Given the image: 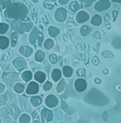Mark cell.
<instances>
[{
  "instance_id": "cell-21",
  "label": "cell",
  "mask_w": 121,
  "mask_h": 123,
  "mask_svg": "<svg viewBox=\"0 0 121 123\" xmlns=\"http://www.w3.org/2000/svg\"><path fill=\"white\" fill-rule=\"evenodd\" d=\"M33 55H34V59H35L36 63H43V62L45 61V58H46L45 52L42 51V49H37Z\"/></svg>"
},
{
  "instance_id": "cell-12",
  "label": "cell",
  "mask_w": 121,
  "mask_h": 123,
  "mask_svg": "<svg viewBox=\"0 0 121 123\" xmlns=\"http://www.w3.org/2000/svg\"><path fill=\"white\" fill-rule=\"evenodd\" d=\"M40 115L43 118V122L42 123H45V122H53V112L51 111V109H48V108H44L42 112H40Z\"/></svg>"
},
{
  "instance_id": "cell-54",
  "label": "cell",
  "mask_w": 121,
  "mask_h": 123,
  "mask_svg": "<svg viewBox=\"0 0 121 123\" xmlns=\"http://www.w3.org/2000/svg\"><path fill=\"white\" fill-rule=\"evenodd\" d=\"M61 123H64V122H61Z\"/></svg>"
},
{
  "instance_id": "cell-50",
  "label": "cell",
  "mask_w": 121,
  "mask_h": 123,
  "mask_svg": "<svg viewBox=\"0 0 121 123\" xmlns=\"http://www.w3.org/2000/svg\"><path fill=\"white\" fill-rule=\"evenodd\" d=\"M0 123H2V119L0 118Z\"/></svg>"
},
{
  "instance_id": "cell-48",
  "label": "cell",
  "mask_w": 121,
  "mask_h": 123,
  "mask_svg": "<svg viewBox=\"0 0 121 123\" xmlns=\"http://www.w3.org/2000/svg\"><path fill=\"white\" fill-rule=\"evenodd\" d=\"M109 18H110V15H109V14H106V15H105V19H106V21H108Z\"/></svg>"
},
{
  "instance_id": "cell-18",
  "label": "cell",
  "mask_w": 121,
  "mask_h": 123,
  "mask_svg": "<svg viewBox=\"0 0 121 123\" xmlns=\"http://www.w3.org/2000/svg\"><path fill=\"white\" fill-rule=\"evenodd\" d=\"M10 47V40L5 35H0V49H8Z\"/></svg>"
},
{
  "instance_id": "cell-53",
  "label": "cell",
  "mask_w": 121,
  "mask_h": 123,
  "mask_svg": "<svg viewBox=\"0 0 121 123\" xmlns=\"http://www.w3.org/2000/svg\"><path fill=\"white\" fill-rule=\"evenodd\" d=\"M47 123H51V122H47Z\"/></svg>"
},
{
  "instance_id": "cell-9",
  "label": "cell",
  "mask_w": 121,
  "mask_h": 123,
  "mask_svg": "<svg viewBox=\"0 0 121 123\" xmlns=\"http://www.w3.org/2000/svg\"><path fill=\"white\" fill-rule=\"evenodd\" d=\"M19 53H20L21 57H24V58H28L34 54V49L33 46L30 45H22L19 49Z\"/></svg>"
},
{
  "instance_id": "cell-42",
  "label": "cell",
  "mask_w": 121,
  "mask_h": 123,
  "mask_svg": "<svg viewBox=\"0 0 121 123\" xmlns=\"http://www.w3.org/2000/svg\"><path fill=\"white\" fill-rule=\"evenodd\" d=\"M9 58H10V54H9V53H5V55L2 56L1 61H2V62H8V61H9Z\"/></svg>"
},
{
  "instance_id": "cell-51",
  "label": "cell",
  "mask_w": 121,
  "mask_h": 123,
  "mask_svg": "<svg viewBox=\"0 0 121 123\" xmlns=\"http://www.w3.org/2000/svg\"><path fill=\"white\" fill-rule=\"evenodd\" d=\"M0 76H1V67H0Z\"/></svg>"
},
{
  "instance_id": "cell-34",
  "label": "cell",
  "mask_w": 121,
  "mask_h": 123,
  "mask_svg": "<svg viewBox=\"0 0 121 123\" xmlns=\"http://www.w3.org/2000/svg\"><path fill=\"white\" fill-rule=\"evenodd\" d=\"M101 55H103V57H105V58H112V57H114V54L111 53L110 51H107V49L103 51Z\"/></svg>"
},
{
  "instance_id": "cell-45",
  "label": "cell",
  "mask_w": 121,
  "mask_h": 123,
  "mask_svg": "<svg viewBox=\"0 0 121 123\" xmlns=\"http://www.w3.org/2000/svg\"><path fill=\"white\" fill-rule=\"evenodd\" d=\"M103 74L104 75H108L109 74V69L108 68H104L103 69Z\"/></svg>"
},
{
  "instance_id": "cell-2",
  "label": "cell",
  "mask_w": 121,
  "mask_h": 123,
  "mask_svg": "<svg viewBox=\"0 0 121 123\" xmlns=\"http://www.w3.org/2000/svg\"><path fill=\"white\" fill-rule=\"evenodd\" d=\"M28 43L32 44L33 46H42L43 42L45 40L43 31L39 30L37 26H33V29L28 32Z\"/></svg>"
},
{
  "instance_id": "cell-1",
  "label": "cell",
  "mask_w": 121,
  "mask_h": 123,
  "mask_svg": "<svg viewBox=\"0 0 121 123\" xmlns=\"http://www.w3.org/2000/svg\"><path fill=\"white\" fill-rule=\"evenodd\" d=\"M27 7L21 2L11 3L7 9H5L3 14L8 19H25L27 15Z\"/></svg>"
},
{
  "instance_id": "cell-25",
  "label": "cell",
  "mask_w": 121,
  "mask_h": 123,
  "mask_svg": "<svg viewBox=\"0 0 121 123\" xmlns=\"http://www.w3.org/2000/svg\"><path fill=\"white\" fill-rule=\"evenodd\" d=\"M91 24L93 26H100L103 24V18L99 14H94L91 19Z\"/></svg>"
},
{
  "instance_id": "cell-3",
  "label": "cell",
  "mask_w": 121,
  "mask_h": 123,
  "mask_svg": "<svg viewBox=\"0 0 121 123\" xmlns=\"http://www.w3.org/2000/svg\"><path fill=\"white\" fill-rule=\"evenodd\" d=\"M68 9H66L64 7H59L56 9L55 13H53V18H55V20L57 21V22L59 23H63L66 22L67 19H68Z\"/></svg>"
},
{
  "instance_id": "cell-14",
  "label": "cell",
  "mask_w": 121,
  "mask_h": 123,
  "mask_svg": "<svg viewBox=\"0 0 121 123\" xmlns=\"http://www.w3.org/2000/svg\"><path fill=\"white\" fill-rule=\"evenodd\" d=\"M47 32H48V35L50 36V38H56L57 36L60 35L61 30L58 28V26L49 25V26L47 28Z\"/></svg>"
},
{
  "instance_id": "cell-13",
  "label": "cell",
  "mask_w": 121,
  "mask_h": 123,
  "mask_svg": "<svg viewBox=\"0 0 121 123\" xmlns=\"http://www.w3.org/2000/svg\"><path fill=\"white\" fill-rule=\"evenodd\" d=\"M33 80L36 81L37 84L42 85L47 80V75H46V73H44L43 70H37V72H35L33 74Z\"/></svg>"
},
{
  "instance_id": "cell-15",
  "label": "cell",
  "mask_w": 121,
  "mask_h": 123,
  "mask_svg": "<svg viewBox=\"0 0 121 123\" xmlns=\"http://www.w3.org/2000/svg\"><path fill=\"white\" fill-rule=\"evenodd\" d=\"M28 102L31 103V105L34 108H38L42 105V103H43V99H42V97L38 95H35V96H32V97L28 99Z\"/></svg>"
},
{
  "instance_id": "cell-22",
  "label": "cell",
  "mask_w": 121,
  "mask_h": 123,
  "mask_svg": "<svg viewBox=\"0 0 121 123\" xmlns=\"http://www.w3.org/2000/svg\"><path fill=\"white\" fill-rule=\"evenodd\" d=\"M61 73H62V76H64V78H71L73 76V68L69 65H64L61 69Z\"/></svg>"
},
{
  "instance_id": "cell-7",
  "label": "cell",
  "mask_w": 121,
  "mask_h": 123,
  "mask_svg": "<svg viewBox=\"0 0 121 123\" xmlns=\"http://www.w3.org/2000/svg\"><path fill=\"white\" fill-rule=\"evenodd\" d=\"M45 105L48 109H53V108L59 105V98L56 95H48L45 98Z\"/></svg>"
},
{
  "instance_id": "cell-16",
  "label": "cell",
  "mask_w": 121,
  "mask_h": 123,
  "mask_svg": "<svg viewBox=\"0 0 121 123\" xmlns=\"http://www.w3.org/2000/svg\"><path fill=\"white\" fill-rule=\"evenodd\" d=\"M21 78L24 82H30L31 80H33V72L30 69H25L21 73Z\"/></svg>"
},
{
  "instance_id": "cell-29",
  "label": "cell",
  "mask_w": 121,
  "mask_h": 123,
  "mask_svg": "<svg viewBox=\"0 0 121 123\" xmlns=\"http://www.w3.org/2000/svg\"><path fill=\"white\" fill-rule=\"evenodd\" d=\"M97 0H78V2L80 5H82V8H89L91 6L94 5V2H96Z\"/></svg>"
},
{
  "instance_id": "cell-38",
  "label": "cell",
  "mask_w": 121,
  "mask_h": 123,
  "mask_svg": "<svg viewBox=\"0 0 121 123\" xmlns=\"http://www.w3.org/2000/svg\"><path fill=\"white\" fill-rule=\"evenodd\" d=\"M92 64H93L94 66H98V65H99V59H98V57H97V56L92 57Z\"/></svg>"
},
{
  "instance_id": "cell-5",
  "label": "cell",
  "mask_w": 121,
  "mask_h": 123,
  "mask_svg": "<svg viewBox=\"0 0 121 123\" xmlns=\"http://www.w3.org/2000/svg\"><path fill=\"white\" fill-rule=\"evenodd\" d=\"M39 84H37L36 81L34 80H31L30 82H27V86H25V93L26 96H35V95H38L39 92Z\"/></svg>"
},
{
  "instance_id": "cell-4",
  "label": "cell",
  "mask_w": 121,
  "mask_h": 123,
  "mask_svg": "<svg viewBox=\"0 0 121 123\" xmlns=\"http://www.w3.org/2000/svg\"><path fill=\"white\" fill-rule=\"evenodd\" d=\"M111 5L112 3L109 1V0H97L96 2H94L93 8L96 12H104V11L108 10L111 8Z\"/></svg>"
},
{
  "instance_id": "cell-47",
  "label": "cell",
  "mask_w": 121,
  "mask_h": 123,
  "mask_svg": "<svg viewBox=\"0 0 121 123\" xmlns=\"http://www.w3.org/2000/svg\"><path fill=\"white\" fill-rule=\"evenodd\" d=\"M106 29H108V30H109V29H111V24H110V23H107V24H106Z\"/></svg>"
},
{
  "instance_id": "cell-28",
  "label": "cell",
  "mask_w": 121,
  "mask_h": 123,
  "mask_svg": "<svg viewBox=\"0 0 121 123\" xmlns=\"http://www.w3.org/2000/svg\"><path fill=\"white\" fill-rule=\"evenodd\" d=\"M69 9H70L71 12L76 13L78 11H80L81 5L78 2V0H75V1H73V2H70V3H69Z\"/></svg>"
},
{
  "instance_id": "cell-26",
  "label": "cell",
  "mask_w": 121,
  "mask_h": 123,
  "mask_svg": "<svg viewBox=\"0 0 121 123\" xmlns=\"http://www.w3.org/2000/svg\"><path fill=\"white\" fill-rule=\"evenodd\" d=\"M46 51H50V49H53V46H55V41H53V38H46L44 40L43 42V45H42Z\"/></svg>"
},
{
  "instance_id": "cell-32",
  "label": "cell",
  "mask_w": 121,
  "mask_h": 123,
  "mask_svg": "<svg viewBox=\"0 0 121 123\" xmlns=\"http://www.w3.org/2000/svg\"><path fill=\"white\" fill-rule=\"evenodd\" d=\"M111 44H112V46H114L115 49H118V51H119V49H120V47H121V46H120V36H119V35H118V36H116V37H115L114 40H112Z\"/></svg>"
},
{
  "instance_id": "cell-37",
  "label": "cell",
  "mask_w": 121,
  "mask_h": 123,
  "mask_svg": "<svg viewBox=\"0 0 121 123\" xmlns=\"http://www.w3.org/2000/svg\"><path fill=\"white\" fill-rule=\"evenodd\" d=\"M44 7H45L47 10H53V9H55V5H53V3L45 2V3H44Z\"/></svg>"
},
{
  "instance_id": "cell-36",
  "label": "cell",
  "mask_w": 121,
  "mask_h": 123,
  "mask_svg": "<svg viewBox=\"0 0 121 123\" xmlns=\"http://www.w3.org/2000/svg\"><path fill=\"white\" fill-rule=\"evenodd\" d=\"M7 91V85L3 81H0V95H3Z\"/></svg>"
},
{
  "instance_id": "cell-6",
  "label": "cell",
  "mask_w": 121,
  "mask_h": 123,
  "mask_svg": "<svg viewBox=\"0 0 121 123\" xmlns=\"http://www.w3.org/2000/svg\"><path fill=\"white\" fill-rule=\"evenodd\" d=\"M12 65L18 72H23V70H25V69H27V66H28L26 59L24 58V57H21V56L13 59Z\"/></svg>"
},
{
  "instance_id": "cell-23",
  "label": "cell",
  "mask_w": 121,
  "mask_h": 123,
  "mask_svg": "<svg viewBox=\"0 0 121 123\" xmlns=\"http://www.w3.org/2000/svg\"><path fill=\"white\" fill-rule=\"evenodd\" d=\"M19 33L16 31H13L12 33H11V36L9 37L10 40V46L11 47H15V46L18 45V42H19Z\"/></svg>"
},
{
  "instance_id": "cell-41",
  "label": "cell",
  "mask_w": 121,
  "mask_h": 123,
  "mask_svg": "<svg viewBox=\"0 0 121 123\" xmlns=\"http://www.w3.org/2000/svg\"><path fill=\"white\" fill-rule=\"evenodd\" d=\"M118 15H119V11L118 10H114V11H112V21H117Z\"/></svg>"
},
{
  "instance_id": "cell-35",
  "label": "cell",
  "mask_w": 121,
  "mask_h": 123,
  "mask_svg": "<svg viewBox=\"0 0 121 123\" xmlns=\"http://www.w3.org/2000/svg\"><path fill=\"white\" fill-rule=\"evenodd\" d=\"M76 75L79 76V78H84L85 77V68H79L76 70Z\"/></svg>"
},
{
  "instance_id": "cell-49",
  "label": "cell",
  "mask_w": 121,
  "mask_h": 123,
  "mask_svg": "<svg viewBox=\"0 0 121 123\" xmlns=\"http://www.w3.org/2000/svg\"><path fill=\"white\" fill-rule=\"evenodd\" d=\"M39 1H40V0H32V2H33V3H38Z\"/></svg>"
},
{
  "instance_id": "cell-43",
  "label": "cell",
  "mask_w": 121,
  "mask_h": 123,
  "mask_svg": "<svg viewBox=\"0 0 121 123\" xmlns=\"http://www.w3.org/2000/svg\"><path fill=\"white\" fill-rule=\"evenodd\" d=\"M94 82H95L96 85H100L101 84V79L100 78H98V77H96L95 79H94Z\"/></svg>"
},
{
  "instance_id": "cell-20",
  "label": "cell",
  "mask_w": 121,
  "mask_h": 123,
  "mask_svg": "<svg viewBox=\"0 0 121 123\" xmlns=\"http://www.w3.org/2000/svg\"><path fill=\"white\" fill-rule=\"evenodd\" d=\"M66 89H67V81L61 78L58 81L57 86H56V91H57V93L61 95V93H63V92L66 91Z\"/></svg>"
},
{
  "instance_id": "cell-27",
  "label": "cell",
  "mask_w": 121,
  "mask_h": 123,
  "mask_svg": "<svg viewBox=\"0 0 121 123\" xmlns=\"http://www.w3.org/2000/svg\"><path fill=\"white\" fill-rule=\"evenodd\" d=\"M91 31H92L91 25L83 24V25L80 28V34L82 36H87V35H89V34H91Z\"/></svg>"
},
{
  "instance_id": "cell-39",
  "label": "cell",
  "mask_w": 121,
  "mask_h": 123,
  "mask_svg": "<svg viewBox=\"0 0 121 123\" xmlns=\"http://www.w3.org/2000/svg\"><path fill=\"white\" fill-rule=\"evenodd\" d=\"M103 37V33H101L100 31H96L95 33H94V38H96V40H99V38Z\"/></svg>"
},
{
  "instance_id": "cell-31",
  "label": "cell",
  "mask_w": 121,
  "mask_h": 123,
  "mask_svg": "<svg viewBox=\"0 0 121 123\" xmlns=\"http://www.w3.org/2000/svg\"><path fill=\"white\" fill-rule=\"evenodd\" d=\"M43 85V90L44 91H46V92H48V91H50L51 89H53V82L51 81H48V80H46L44 84H42Z\"/></svg>"
},
{
  "instance_id": "cell-24",
  "label": "cell",
  "mask_w": 121,
  "mask_h": 123,
  "mask_svg": "<svg viewBox=\"0 0 121 123\" xmlns=\"http://www.w3.org/2000/svg\"><path fill=\"white\" fill-rule=\"evenodd\" d=\"M18 123H32L31 114H28L26 112H23L18 118Z\"/></svg>"
},
{
  "instance_id": "cell-46",
  "label": "cell",
  "mask_w": 121,
  "mask_h": 123,
  "mask_svg": "<svg viewBox=\"0 0 121 123\" xmlns=\"http://www.w3.org/2000/svg\"><path fill=\"white\" fill-rule=\"evenodd\" d=\"M33 123H42V121L39 120V117H38V118H36V119H34Z\"/></svg>"
},
{
  "instance_id": "cell-10",
  "label": "cell",
  "mask_w": 121,
  "mask_h": 123,
  "mask_svg": "<svg viewBox=\"0 0 121 123\" xmlns=\"http://www.w3.org/2000/svg\"><path fill=\"white\" fill-rule=\"evenodd\" d=\"M87 88V81L85 80V78H78L74 81V89L78 92H84Z\"/></svg>"
},
{
  "instance_id": "cell-17",
  "label": "cell",
  "mask_w": 121,
  "mask_h": 123,
  "mask_svg": "<svg viewBox=\"0 0 121 123\" xmlns=\"http://www.w3.org/2000/svg\"><path fill=\"white\" fill-rule=\"evenodd\" d=\"M50 77L51 79H53V81H57L58 82L59 80L62 78V73H61V69L60 68H53V70H51L50 73Z\"/></svg>"
},
{
  "instance_id": "cell-30",
  "label": "cell",
  "mask_w": 121,
  "mask_h": 123,
  "mask_svg": "<svg viewBox=\"0 0 121 123\" xmlns=\"http://www.w3.org/2000/svg\"><path fill=\"white\" fill-rule=\"evenodd\" d=\"M10 29V25L5 22H0V35H5Z\"/></svg>"
},
{
  "instance_id": "cell-11",
  "label": "cell",
  "mask_w": 121,
  "mask_h": 123,
  "mask_svg": "<svg viewBox=\"0 0 121 123\" xmlns=\"http://www.w3.org/2000/svg\"><path fill=\"white\" fill-rule=\"evenodd\" d=\"M34 26L33 22H21L20 25H19L18 30H15L19 34H23V33H28Z\"/></svg>"
},
{
  "instance_id": "cell-19",
  "label": "cell",
  "mask_w": 121,
  "mask_h": 123,
  "mask_svg": "<svg viewBox=\"0 0 121 123\" xmlns=\"http://www.w3.org/2000/svg\"><path fill=\"white\" fill-rule=\"evenodd\" d=\"M13 91H14L15 93H18V95H23L24 91H25V85L21 81L15 82V84L13 85Z\"/></svg>"
},
{
  "instance_id": "cell-44",
  "label": "cell",
  "mask_w": 121,
  "mask_h": 123,
  "mask_svg": "<svg viewBox=\"0 0 121 123\" xmlns=\"http://www.w3.org/2000/svg\"><path fill=\"white\" fill-rule=\"evenodd\" d=\"M111 3H118V5H120L121 2V0H109Z\"/></svg>"
},
{
  "instance_id": "cell-52",
  "label": "cell",
  "mask_w": 121,
  "mask_h": 123,
  "mask_svg": "<svg viewBox=\"0 0 121 123\" xmlns=\"http://www.w3.org/2000/svg\"><path fill=\"white\" fill-rule=\"evenodd\" d=\"M0 22H1V17H0Z\"/></svg>"
},
{
  "instance_id": "cell-40",
  "label": "cell",
  "mask_w": 121,
  "mask_h": 123,
  "mask_svg": "<svg viewBox=\"0 0 121 123\" xmlns=\"http://www.w3.org/2000/svg\"><path fill=\"white\" fill-rule=\"evenodd\" d=\"M58 3L61 6V7H64V6L70 3V0H58Z\"/></svg>"
},
{
  "instance_id": "cell-33",
  "label": "cell",
  "mask_w": 121,
  "mask_h": 123,
  "mask_svg": "<svg viewBox=\"0 0 121 123\" xmlns=\"http://www.w3.org/2000/svg\"><path fill=\"white\" fill-rule=\"evenodd\" d=\"M48 59H49V62H50L51 64H57L59 61V57L56 53H51L50 55H49V57H48Z\"/></svg>"
},
{
  "instance_id": "cell-8",
  "label": "cell",
  "mask_w": 121,
  "mask_h": 123,
  "mask_svg": "<svg viewBox=\"0 0 121 123\" xmlns=\"http://www.w3.org/2000/svg\"><path fill=\"white\" fill-rule=\"evenodd\" d=\"M74 19H75V22L78 24H84L89 20V14H88V12H86L84 10H80L75 13V18Z\"/></svg>"
}]
</instances>
